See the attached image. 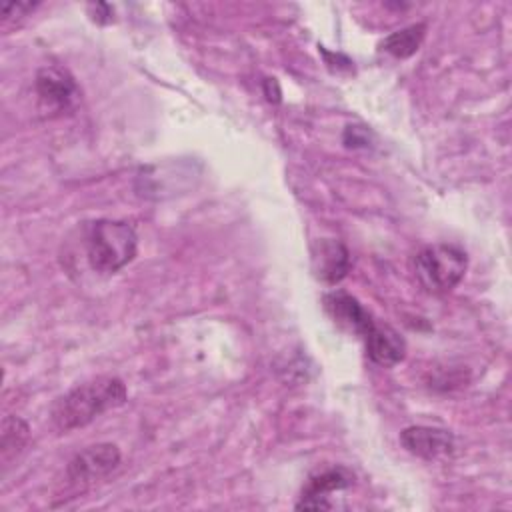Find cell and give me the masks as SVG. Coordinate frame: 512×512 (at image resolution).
Listing matches in <instances>:
<instances>
[{
    "instance_id": "6da1fadb",
    "label": "cell",
    "mask_w": 512,
    "mask_h": 512,
    "mask_svg": "<svg viewBox=\"0 0 512 512\" xmlns=\"http://www.w3.org/2000/svg\"><path fill=\"white\" fill-rule=\"evenodd\" d=\"M126 384L116 376H98L82 382L52 404V422L60 432H70L90 424L100 414L126 402Z\"/></svg>"
},
{
    "instance_id": "7a4b0ae2",
    "label": "cell",
    "mask_w": 512,
    "mask_h": 512,
    "mask_svg": "<svg viewBox=\"0 0 512 512\" xmlns=\"http://www.w3.org/2000/svg\"><path fill=\"white\" fill-rule=\"evenodd\" d=\"M136 230L124 220H94L84 228V250L90 268L98 274H116L136 256Z\"/></svg>"
},
{
    "instance_id": "3957f363",
    "label": "cell",
    "mask_w": 512,
    "mask_h": 512,
    "mask_svg": "<svg viewBox=\"0 0 512 512\" xmlns=\"http://www.w3.org/2000/svg\"><path fill=\"white\" fill-rule=\"evenodd\" d=\"M466 266V252L452 244L426 246L412 258V272L418 284L432 294L452 290L462 280Z\"/></svg>"
},
{
    "instance_id": "277c9868",
    "label": "cell",
    "mask_w": 512,
    "mask_h": 512,
    "mask_svg": "<svg viewBox=\"0 0 512 512\" xmlns=\"http://www.w3.org/2000/svg\"><path fill=\"white\" fill-rule=\"evenodd\" d=\"M120 464V450L112 442H98L78 452L68 468L66 476L74 484H88L108 476Z\"/></svg>"
},
{
    "instance_id": "5b68a950",
    "label": "cell",
    "mask_w": 512,
    "mask_h": 512,
    "mask_svg": "<svg viewBox=\"0 0 512 512\" xmlns=\"http://www.w3.org/2000/svg\"><path fill=\"white\" fill-rule=\"evenodd\" d=\"M36 94L48 112H62L74 102L78 88L74 78L60 66H44L36 72Z\"/></svg>"
},
{
    "instance_id": "8992f818",
    "label": "cell",
    "mask_w": 512,
    "mask_h": 512,
    "mask_svg": "<svg viewBox=\"0 0 512 512\" xmlns=\"http://www.w3.org/2000/svg\"><path fill=\"white\" fill-rule=\"evenodd\" d=\"M352 480H354L352 474L342 466L322 470L308 478L296 508L298 510H302V508L304 510H330L332 504L328 502V494L348 488L352 484Z\"/></svg>"
},
{
    "instance_id": "52a82bcc",
    "label": "cell",
    "mask_w": 512,
    "mask_h": 512,
    "mask_svg": "<svg viewBox=\"0 0 512 512\" xmlns=\"http://www.w3.org/2000/svg\"><path fill=\"white\" fill-rule=\"evenodd\" d=\"M402 446L424 460H434L446 456L454 448V438L448 430L432 426H408L400 434Z\"/></svg>"
},
{
    "instance_id": "ba28073f",
    "label": "cell",
    "mask_w": 512,
    "mask_h": 512,
    "mask_svg": "<svg viewBox=\"0 0 512 512\" xmlns=\"http://www.w3.org/2000/svg\"><path fill=\"white\" fill-rule=\"evenodd\" d=\"M312 270L326 284H338L350 270L348 248L332 238H322L312 246Z\"/></svg>"
},
{
    "instance_id": "9c48e42d",
    "label": "cell",
    "mask_w": 512,
    "mask_h": 512,
    "mask_svg": "<svg viewBox=\"0 0 512 512\" xmlns=\"http://www.w3.org/2000/svg\"><path fill=\"white\" fill-rule=\"evenodd\" d=\"M324 308L340 326L356 332L362 338L374 324V318L370 316V312L352 294L342 290L328 292L324 296Z\"/></svg>"
},
{
    "instance_id": "30bf717a",
    "label": "cell",
    "mask_w": 512,
    "mask_h": 512,
    "mask_svg": "<svg viewBox=\"0 0 512 512\" xmlns=\"http://www.w3.org/2000/svg\"><path fill=\"white\" fill-rule=\"evenodd\" d=\"M362 340L366 344L368 358L374 364L384 366V368L398 364L406 354V344H404L402 336L386 324L374 322Z\"/></svg>"
},
{
    "instance_id": "8fae6325",
    "label": "cell",
    "mask_w": 512,
    "mask_h": 512,
    "mask_svg": "<svg viewBox=\"0 0 512 512\" xmlns=\"http://www.w3.org/2000/svg\"><path fill=\"white\" fill-rule=\"evenodd\" d=\"M424 34H426V24H410L402 30H396V32L388 34L380 42V48L384 52L392 54L394 58H408L420 48V44L424 40Z\"/></svg>"
},
{
    "instance_id": "7c38bea8",
    "label": "cell",
    "mask_w": 512,
    "mask_h": 512,
    "mask_svg": "<svg viewBox=\"0 0 512 512\" xmlns=\"http://www.w3.org/2000/svg\"><path fill=\"white\" fill-rule=\"evenodd\" d=\"M28 436H30V428L22 418L6 416L2 420V440H0L2 458L18 454L26 446Z\"/></svg>"
},
{
    "instance_id": "4fadbf2b",
    "label": "cell",
    "mask_w": 512,
    "mask_h": 512,
    "mask_svg": "<svg viewBox=\"0 0 512 512\" xmlns=\"http://www.w3.org/2000/svg\"><path fill=\"white\" fill-rule=\"evenodd\" d=\"M38 4L36 2H4L0 6V14H2V20H12L14 16L16 18H22L26 16L28 12H32Z\"/></svg>"
},
{
    "instance_id": "5bb4252c",
    "label": "cell",
    "mask_w": 512,
    "mask_h": 512,
    "mask_svg": "<svg viewBox=\"0 0 512 512\" xmlns=\"http://www.w3.org/2000/svg\"><path fill=\"white\" fill-rule=\"evenodd\" d=\"M88 10H90L92 20H96V22H100V24H104V22H110V20H112V8H110L108 4H102V2H98V4H90V6H88Z\"/></svg>"
}]
</instances>
